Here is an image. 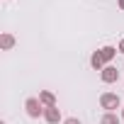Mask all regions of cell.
Instances as JSON below:
<instances>
[{
  "label": "cell",
  "instance_id": "ba28073f",
  "mask_svg": "<svg viewBox=\"0 0 124 124\" xmlns=\"http://www.w3.org/2000/svg\"><path fill=\"white\" fill-rule=\"evenodd\" d=\"M0 46H3V51H10L15 46V37L10 32H3V34H0Z\"/></svg>",
  "mask_w": 124,
  "mask_h": 124
},
{
  "label": "cell",
  "instance_id": "30bf717a",
  "mask_svg": "<svg viewBox=\"0 0 124 124\" xmlns=\"http://www.w3.org/2000/svg\"><path fill=\"white\" fill-rule=\"evenodd\" d=\"M61 124H83V122H80L78 117H66V119L61 122Z\"/></svg>",
  "mask_w": 124,
  "mask_h": 124
},
{
  "label": "cell",
  "instance_id": "3957f363",
  "mask_svg": "<svg viewBox=\"0 0 124 124\" xmlns=\"http://www.w3.org/2000/svg\"><path fill=\"white\" fill-rule=\"evenodd\" d=\"M100 80L107 83V85H109V83H117V80H119V71H117V66H112V63L105 66V68L100 71Z\"/></svg>",
  "mask_w": 124,
  "mask_h": 124
},
{
  "label": "cell",
  "instance_id": "8992f818",
  "mask_svg": "<svg viewBox=\"0 0 124 124\" xmlns=\"http://www.w3.org/2000/svg\"><path fill=\"white\" fill-rule=\"evenodd\" d=\"M39 100H41L44 107H54V105H56V95H54L51 90H39Z\"/></svg>",
  "mask_w": 124,
  "mask_h": 124
},
{
  "label": "cell",
  "instance_id": "8fae6325",
  "mask_svg": "<svg viewBox=\"0 0 124 124\" xmlns=\"http://www.w3.org/2000/svg\"><path fill=\"white\" fill-rule=\"evenodd\" d=\"M117 8H119V10L124 12V0H117Z\"/></svg>",
  "mask_w": 124,
  "mask_h": 124
},
{
  "label": "cell",
  "instance_id": "6da1fadb",
  "mask_svg": "<svg viewBox=\"0 0 124 124\" xmlns=\"http://www.w3.org/2000/svg\"><path fill=\"white\" fill-rule=\"evenodd\" d=\"M100 107H102L105 112H114V109L122 107V97H119L117 93H102V95H100Z\"/></svg>",
  "mask_w": 124,
  "mask_h": 124
},
{
  "label": "cell",
  "instance_id": "4fadbf2b",
  "mask_svg": "<svg viewBox=\"0 0 124 124\" xmlns=\"http://www.w3.org/2000/svg\"><path fill=\"white\" fill-rule=\"evenodd\" d=\"M119 117H122V119H124V107H122V114H119Z\"/></svg>",
  "mask_w": 124,
  "mask_h": 124
},
{
  "label": "cell",
  "instance_id": "7c38bea8",
  "mask_svg": "<svg viewBox=\"0 0 124 124\" xmlns=\"http://www.w3.org/2000/svg\"><path fill=\"white\" fill-rule=\"evenodd\" d=\"M117 49H119V54H124V39L119 41V46H117Z\"/></svg>",
  "mask_w": 124,
  "mask_h": 124
},
{
  "label": "cell",
  "instance_id": "7a4b0ae2",
  "mask_svg": "<svg viewBox=\"0 0 124 124\" xmlns=\"http://www.w3.org/2000/svg\"><path fill=\"white\" fill-rule=\"evenodd\" d=\"M24 109H27V117H32V119H39V117H44V105H41V100L39 97H27V102H24Z\"/></svg>",
  "mask_w": 124,
  "mask_h": 124
},
{
  "label": "cell",
  "instance_id": "5b68a950",
  "mask_svg": "<svg viewBox=\"0 0 124 124\" xmlns=\"http://www.w3.org/2000/svg\"><path fill=\"white\" fill-rule=\"evenodd\" d=\"M117 54H119V49H117V46H112V44H107V46H102V49H100V56H102V61H105L107 66L114 61V56H117Z\"/></svg>",
  "mask_w": 124,
  "mask_h": 124
},
{
  "label": "cell",
  "instance_id": "52a82bcc",
  "mask_svg": "<svg viewBox=\"0 0 124 124\" xmlns=\"http://www.w3.org/2000/svg\"><path fill=\"white\" fill-rule=\"evenodd\" d=\"M90 66H93V71H102L107 63L102 61V56H100V49L97 51H93V56H90Z\"/></svg>",
  "mask_w": 124,
  "mask_h": 124
},
{
  "label": "cell",
  "instance_id": "9c48e42d",
  "mask_svg": "<svg viewBox=\"0 0 124 124\" xmlns=\"http://www.w3.org/2000/svg\"><path fill=\"white\" fill-rule=\"evenodd\" d=\"M100 124H122V117L117 112H105L102 119H100Z\"/></svg>",
  "mask_w": 124,
  "mask_h": 124
},
{
  "label": "cell",
  "instance_id": "277c9868",
  "mask_svg": "<svg viewBox=\"0 0 124 124\" xmlns=\"http://www.w3.org/2000/svg\"><path fill=\"white\" fill-rule=\"evenodd\" d=\"M46 124H58V122H63V117H61V109L54 105V107H46L44 109V117H41Z\"/></svg>",
  "mask_w": 124,
  "mask_h": 124
}]
</instances>
